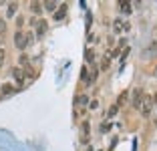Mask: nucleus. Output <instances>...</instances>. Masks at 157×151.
I'll return each mask as SVG.
<instances>
[{
    "instance_id": "c85d7f7f",
    "label": "nucleus",
    "mask_w": 157,
    "mask_h": 151,
    "mask_svg": "<svg viewBox=\"0 0 157 151\" xmlns=\"http://www.w3.org/2000/svg\"><path fill=\"white\" fill-rule=\"evenodd\" d=\"M151 103H153V105H157V91L153 93V97H151Z\"/></svg>"
},
{
    "instance_id": "473e14b6",
    "label": "nucleus",
    "mask_w": 157,
    "mask_h": 151,
    "mask_svg": "<svg viewBox=\"0 0 157 151\" xmlns=\"http://www.w3.org/2000/svg\"><path fill=\"white\" fill-rule=\"evenodd\" d=\"M155 71H157V69H155Z\"/></svg>"
},
{
    "instance_id": "4be33fe9",
    "label": "nucleus",
    "mask_w": 157,
    "mask_h": 151,
    "mask_svg": "<svg viewBox=\"0 0 157 151\" xmlns=\"http://www.w3.org/2000/svg\"><path fill=\"white\" fill-rule=\"evenodd\" d=\"M117 113H119V107H117L115 105V103H113V105L111 107H109V109H107V113H105V117H107V119H113V117H115V115Z\"/></svg>"
},
{
    "instance_id": "f8f14e48",
    "label": "nucleus",
    "mask_w": 157,
    "mask_h": 151,
    "mask_svg": "<svg viewBox=\"0 0 157 151\" xmlns=\"http://www.w3.org/2000/svg\"><path fill=\"white\" fill-rule=\"evenodd\" d=\"M67 12H69V4H67V2H63V4H59L56 12L52 14V18H55L56 22H60V20H65V18H67Z\"/></svg>"
},
{
    "instance_id": "f03ea898",
    "label": "nucleus",
    "mask_w": 157,
    "mask_h": 151,
    "mask_svg": "<svg viewBox=\"0 0 157 151\" xmlns=\"http://www.w3.org/2000/svg\"><path fill=\"white\" fill-rule=\"evenodd\" d=\"M91 121L89 119H83V123H81V127H78V143L85 147H89V143H91Z\"/></svg>"
},
{
    "instance_id": "c756f323",
    "label": "nucleus",
    "mask_w": 157,
    "mask_h": 151,
    "mask_svg": "<svg viewBox=\"0 0 157 151\" xmlns=\"http://www.w3.org/2000/svg\"><path fill=\"white\" fill-rule=\"evenodd\" d=\"M85 151H95V149H93V147H91V145H89V147H87V149H85Z\"/></svg>"
},
{
    "instance_id": "9d476101",
    "label": "nucleus",
    "mask_w": 157,
    "mask_h": 151,
    "mask_svg": "<svg viewBox=\"0 0 157 151\" xmlns=\"http://www.w3.org/2000/svg\"><path fill=\"white\" fill-rule=\"evenodd\" d=\"M18 8H20V2H8L6 4V20L16 18L18 16Z\"/></svg>"
},
{
    "instance_id": "7ed1b4c3",
    "label": "nucleus",
    "mask_w": 157,
    "mask_h": 151,
    "mask_svg": "<svg viewBox=\"0 0 157 151\" xmlns=\"http://www.w3.org/2000/svg\"><path fill=\"white\" fill-rule=\"evenodd\" d=\"M10 77H12V85L16 89H24L26 87V79H24V71L20 69V67H12V69H10Z\"/></svg>"
},
{
    "instance_id": "bb28decb",
    "label": "nucleus",
    "mask_w": 157,
    "mask_h": 151,
    "mask_svg": "<svg viewBox=\"0 0 157 151\" xmlns=\"http://www.w3.org/2000/svg\"><path fill=\"white\" fill-rule=\"evenodd\" d=\"M22 24H24V16L18 14V16H16V30H22Z\"/></svg>"
},
{
    "instance_id": "4468645a",
    "label": "nucleus",
    "mask_w": 157,
    "mask_h": 151,
    "mask_svg": "<svg viewBox=\"0 0 157 151\" xmlns=\"http://www.w3.org/2000/svg\"><path fill=\"white\" fill-rule=\"evenodd\" d=\"M24 71V79H26V83H30V81H34L36 79V75H38V71L34 69L33 64H28L26 69H22Z\"/></svg>"
},
{
    "instance_id": "20e7f679",
    "label": "nucleus",
    "mask_w": 157,
    "mask_h": 151,
    "mask_svg": "<svg viewBox=\"0 0 157 151\" xmlns=\"http://www.w3.org/2000/svg\"><path fill=\"white\" fill-rule=\"evenodd\" d=\"M111 28H113L115 34H123V32H129L131 30V22L127 18H123V16H117V18H113Z\"/></svg>"
},
{
    "instance_id": "f257e3e1",
    "label": "nucleus",
    "mask_w": 157,
    "mask_h": 151,
    "mask_svg": "<svg viewBox=\"0 0 157 151\" xmlns=\"http://www.w3.org/2000/svg\"><path fill=\"white\" fill-rule=\"evenodd\" d=\"M30 26H33V32H34V38L36 41H42L46 34V30H48V22H46V18H30Z\"/></svg>"
},
{
    "instance_id": "412c9836",
    "label": "nucleus",
    "mask_w": 157,
    "mask_h": 151,
    "mask_svg": "<svg viewBox=\"0 0 157 151\" xmlns=\"http://www.w3.org/2000/svg\"><path fill=\"white\" fill-rule=\"evenodd\" d=\"M89 101H91V99H89L87 93H81V95L77 97V103L81 105V109H85V105H89Z\"/></svg>"
},
{
    "instance_id": "0eeeda50",
    "label": "nucleus",
    "mask_w": 157,
    "mask_h": 151,
    "mask_svg": "<svg viewBox=\"0 0 157 151\" xmlns=\"http://www.w3.org/2000/svg\"><path fill=\"white\" fill-rule=\"evenodd\" d=\"M14 93H18V89L12 85V81H4L2 85H0V97H2V99H6V97H12Z\"/></svg>"
},
{
    "instance_id": "9b49d317",
    "label": "nucleus",
    "mask_w": 157,
    "mask_h": 151,
    "mask_svg": "<svg viewBox=\"0 0 157 151\" xmlns=\"http://www.w3.org/2000/svg\"><path fill=\"white\" fill-rule=\"evenodd\" d=\"M28 10H30V14H34V18H40V14L44 12V8H42V2H38V0L28 2Z\"/></svg>"
},
{
    "instance_id": "6ab92c4d",
    "label": "nucleus",
    "mask_w": 157,
    "mask_h": 151,
    "mask_svg": "<svg viewBox=\"0 0 157 151\" xmlns=\"http://www.w3.org/2000/svg\"><path fill=\"white\" fill-rule=\"evenodd\" d=\"M28 64H33V63H30L28 52H20V56H18V67H20V69H26Z\"/></svg>"
},
{
    "instance_id": "6e6552de",
    "label": "nucleus",
    "mask_w": 157,
    "mask_h": 151,
    "mask_svg": "<svg viewBox=\"0 0 157 151\" xmlns=\"http://www.w3.org/2000/svg\"><path fill=\"white\" fill-rule=\"evenodd\" d=\"M117 8H119V14H123V18H127V16L133 14V4H131V0H119V2H117Z\"/></svg>"
},
{
    "instance_id": "b1692460",
    "label": "nucleus",
    "mask_w": 157,
    "mask_h": 151,
    "mask_svg": "<svg viewBox=\"0 0 157 151\" xmlns=\"http://www.w3.org/2000/svg\"><path fill=\"white\" fill-rule=\"evenodd\" d=\"M111 127H113L111 121H103L101 127H99V131H101V133H109V131H111Z\"/></svg>"
},
{
    "instance_id": "7c9ffc66",
    "label": "nucleus",
    "mask_w": 157,
    "mask_h": 151,
    "mask_svg": "<svg viewBox=\"0 0 157 151\" xmlns=\"http://www.w3.org/2000/svg\"><path fill=\"white\" fill-rule=\"evenodd\" d=\"M155 42H157V30H155Z\"/></svg>"
},
{
    "instance_id": "aec40b11",
    "label": "nucleus",
    "mask_w": 157,
    "mask_h": 151,
    "mask_svg": "<svg viewBox=\"0 0 157 151\" xmlns=\"http://www.w3.org/2000/svg\"><path fill=\"white\" fill-rule=\"evenodd\" d=\"M127 101H129V91H121V93H119V97H117V103H115V105L121 109V107H123Z\"/></svg>"
},
{
    "instance_id": "39448f33",
    "label": "nucleus",
    "mask_w": 157,
    "mask_h": 151,
    "mask_svg": "<svg viewBox=\"0 0 157 151\" xmlns=\"http://www.w3.org/2000/svg\"><path fill=\"white\" fill-rule=\"evenodd\" d=\"M139 113H141V117H143V119H149V117H151V113H153L151 95H147V93L143 95V101H141V107H139Z\"/></svg>"
},
{
    "instance_id": "393cba45",
    "label": "nucleus",
    "mask_w": 157,
    "mask_h": 151,
    "mask_svg": "<svg viewBox=\"0 0 157 151\" xmlns=\"http://www.w3.org/2000/svg\"><path fill=\"white\" fill-rule=\"evenodd\" d=\"M6 55H8V52H6V48H4V46H0V69H2V67H4V63H6Z\"/></svg>"
},
{
    "instance_id": "a211bd4d",
    "label": "nucleus",
    "mask_w": 157,
    "mask_h": 151,
    "mask_svg": "<svg viewBox=\"0 0 157 151\" xmlns=\"http://www.w3.org/2000/svg\"><path fill=\"white\" fill-rule=\"evenodd\" d=\"M42 8H44V12L55 14L56 8H59V2H55V0H46V2H42Z\"/></svg>"
},
{
    "instance_id": "423d86ee",
    "label": "nucleus",
    "mask_w": 157,
    "mask_h": 151,
    "mask_svg": "<svg viewBox=\"0 0 157 151\" xmlns=\"http://www.w3.org/2000/svg\"><path fill=\"white\" fill-rule=\"evenodd\" d=\"M14 46L20 50V52H24V50L28 48V42H26V30H14Z\"/></svg>"
},
{
    "instance_id": "cd10ccee",
    "label": "nucleus",
    "mask_w": 157,
    "mask_h": 151,
    "mask_svg": "<svg viewBox=\"0 0 157 151\" xmlns=\"http://www.w3.org/2000/svg\"><path fill=\"white\" fill-rule=\"evenodd\" d=\"M97 107H99V101L97 99H91V101H89V109H91V111H95Z\"/></svg>"
},
{
    "instance_id": "ddd939ff",
    "label": "nucleus",
    "mask_w": 157,
    "mask_h": 151,
    "mask_svg": "<svg viewBox=\"0 0 157 151\" xmlns=\"http://www.w3.org/2000/svg\"><path fill=\"white\" fill-rule=\"evenodd\" d=\"M113 59L109 56V52H105V55L101 56V60H99V73H107L109 71V67H111Z\"/></svg>"
},
{
    "instance_id": "f3484780",
    "label": "nucleus",
    "mask_w": 157,
    "mask_h": 151,
    "mask_svg": "<svg viewBox=\"0 0 157 151\" xmlns=\"http://www.w3.org/2000/svg\"><path fill=\"white\" fill-rule=\"evenodd\" d=\"M81 81L85 83V87H91V73H89V67L87 64H83V69H81Z\"/></svg>"
},
{
    "instance_id": "2eb2a0df",
    "label": "nucleus",
    "mask_w": 157,
    "mask_h": 151,
    "mask_svg": "<svg viewBox=\"0 0 157 151\" xmlns=\"http://www.w3.org/2000/svg\"><path fill=\"white\" fill-rule=\"evenodd\" d=\"M143 56H147V59H157V42H155V41H153L151 45H147Z\"/></svg>"
},
{
    "instance_id": "1a4fd4ad",
    "label": "nucleus",
    "mask_w": 157,
    "mask_h": 151,
    "mask_svg": "<svg viewBox=\"0 0 157 151\" xmlns=\"http://www.w3.org/2000/svg\"><path fill=\"white\" fill-rule=\"evenodd\" d=\"M143 95H145V93L141 91V89H133V93H129V97H131V105H133L135 111H139V107H141Z\"/></svg>"
},
{
    "instance_id": "2f4dec72",
    "label": "nucleus",
    "mask_w": 157,
    "mask_h": 151,
    "mask_svg": "<svg viewBox=\"0 0 157 151\" xmlns=\"http://www.w3.org/2000/svg\"><path fill=\"white\" fill-rule=\"evenodd\" d=\"M97 151H105V149H97Z\"/></svg>"
},
{
    "instance_id": "5701e85b",
    "label": "nucleus",
    "mask_w": 157,
    "mask_h": 151,
    "mask_svg": "<svg viewBox=\"0 0 157 151\" xmlns=\"http://www.w3.org/2000/svg\"><path fill=\"white\" fill-rule=\"evenodd\" d=\"M6 32H8V24H6V18L0 16V37H4Z\"/></svg>"
},
{
    "instance_id": "dca6fc26",
    "label": "nucleus",
    "mask_w": 157,
    "mask_h": 151,
    "mask_svg": "<svg viewBox=\"0 0 157 151\" xmlns=\"http://www.w3.org/2000/svg\"><path fill=\"white\" fill-rule=\"evenodd\" d=\"M85 60H87V67H93V64H97V60H95V50H91V46H87L85 48Z\"/></svg>"
},
{
    "instance_id": "a878e982",
    "label": "nucleus",
    "mask_w": 157,
    "mask_h": 151,
    "mask_svg": "<svg viewBox=\"0 0 157 151\" xmlns=\"http://www.w3.org/2000/svg\"><path fill=\"white\" fill-rule=\"evenodd\" d=\"M129 52H131V46H125V50L121 52V64L125 67V60H127V56H129Z\"/></svg>"
}]
</instances>
